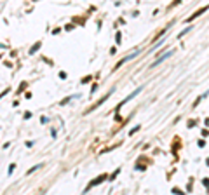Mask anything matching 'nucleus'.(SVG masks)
Segmentation results:
<instances>
[{
	"label": "nucleus",
	"instance_id": "obj_6",
	"mask_svg": "<svg viewBox=\"0 0 209 195\" xmlns=\"http://www.w3.org/2000/svg\"><path fill=\"white\" fill-rule=\"evenodd\" d=\"M40 45H42L40 42H37V44H35V45H33V47L30 49V54H35V52H37L38 49H40Z\"/></svg>",
	"mask_w": 209,
	"mask_h": 195
},
{
	"label": "nucleus",
	"instance_id": "obj_1",
	"mask_svg": "<svg viewBox=\"0 0 209 195\" xmlns=\"http://www.w3.org/2000/svg\"><path fill=\"white\" fill-rule=\"evenodd\" d=\"M108 179V174H99L94 181H91L89 185H87V188L86 190H89V188H92V186H96V185H99V183H103V181H106Z\"/></svg>",
	"mask_w": 209,
	"mask_h": 195
},
{
	"label": "nucleus",
	"instance_id": "obj_7",
	"mask_svg": "<svg viewBox=\"0 0 209 195\" xmlns=\"http://www.w3.org/2000/svg\"><path fill=\"white\" fill-rule=\"evenodd\" d=\"M26 85H28V84H26V82H23V84L19 85V89H18V94H21V91H25V89H26Z\"/></svg>",
	"mask_w": 209,
	"mask_h": 195
},
{
	"label": "nucleus",
	"instance_id": "obj_10",
	"mask_svg": "<svg viewBox=\"0 0 209 195\" xmlns=\"http://www.w3.org/2000/svg\"><path fill=\"white\" fill-rule=\"evenodd\" d=\"M120 38H122V35H120V33H117V37H115V40H117V44H120Z\"/></svg>",
	"mask_w": 209,
	"mask_h": 195
},
{
	"label": "nucleus",
	"instance_id": "obj_5",
	"mask_svg": "<svg viewBox=\"0 0 209 195\" xmlns=\"http://www.w3.org/2000/svg\"><path fill=\"white\" fill-rule=\"evenodd\" d=\"M119 172H120V167L113 171V172H112V176H108V181H113V179H115V178L119 176Z\"/></svg>",
	"mask_w": 209,
	"mask_h": 195
},
{
	"label": "nucleus",
	"instance_id": "obj_11",
	"mask_svg": "<svg viewBox=\"0 0 209 195\" xmlns=\"http://www.w3.org/2000/svg\"><path fill=\"white\" fill-rule=\"evenodd\" d=\"M38 167H40V165H35V167H31V169L28 171V174H31V172H33V171H35V169H38Z\"/></svg>",
	"mask_w": 209,
	"mask_h": 195
},
{
	"label": "nucleus",
	"instance_id": "obj_3",
	"mask_svg": "<svg viewBox=\"0 0 209 195\" xmlns=\"http://www.w3.org/2000/svg\"><path fill=\"white\" fill-rule=\"evenodd\" d=\"M206 11H207V7H202V9H199V11H195V12H193V14L190 16V18L186 19V23H190V21H193V19H195V18H199V16H200V14H204Z\"/></svg>",
	"mask_w": 209,
	"mask_h": 195
},
{
	"label": "nucleus",
	"instance_id": "obj_9",
	"mask_svg": "<svg viewBox=\"0 0 209 195\" xmlns=\"http://www.w3.org/2000/svg\"><path fill=\"white\" fill-rule=\"evenodd\" d=\"M14 167H16V164H11V167H9V174H12V171H14Z\"/></svg>",
	"mask_w": 209,
	"mask_h": 195
},
{
	"label": "nucleus",
	"instance_id": "obj_4",
	"mask_svg": "<svg viewBox=\"0 0 209 195\" xmlns=\"http://www.w3.org/2000/svg\"><path fill=\"white\" fill-rule=\"evenodd\" d=\"M171 54H172V51H169V52H166V54L162 56V58H159V59L155 61L154 65H152V68H155V66H157V65H160V63H162V61H164V59H167V58H169V56H171Z\"/></svg>",
	"mask_w": 209,
	"mask_h": 195
},
{
	"label": "nucleus",
	"instance_id": "obj_8",
	"mask_svg": "<svg viewBox=\"0 0 209 195\" xmlns=\"http://www.w3.org/2000/svg\"><path fill=\"white\" fill-rule=\"evenodd\" d=\"M89 80H92V75H87V77H84V79H82V84H87Z\"/></svg>",
	"mask_w": 209,
	"mask_h": 195
},
{
	"label": "nucleus",
	"instance_id": "obj_2",
	"mask_svg": "<svg viewBox=\"0 0 209 195\" xmlns=\"http://www.w3.org/2000/svg\"><path fill=\"white\" fill-rule=\"evenodd\" d=\"M108 98H110V94H106V96H103V98H101V99H99V101H96V103L92 105V106H91V108H89V110H86V113H89V112H94V110L98 108V106H99V105H101V103H104V101H106Z\"/></svg>",
	"mask_w": 209,
	"mask_h": 195
}]
</instances>
